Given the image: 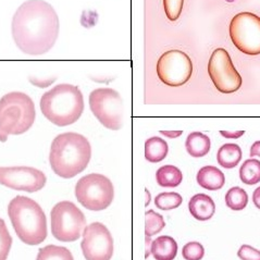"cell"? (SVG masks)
<instances>
[{
	"label": "cell",
	"mask_w": 260,
	"mask_h": 260,
	"mask_svg": "<svg viewBox=\"0 0 260 260\" xmlns=\"http://www.w3.org/2000/svg\"><path fill=\"white\" fill-rule=\"evenodd\" d=\"M60 22L53 7L44 0H27L15 11L12 37L18 48L28 56H42L55 46Z\"/></svg>",
	"instance_id": "obj_1"
},
{
	"label": "cell",
	"mask_w": 260,
	"mask_h": 260,
	"mask_svg": "<svg viewBox=\"0 0 260 260\" xmlns=\"http://www.w3.org/2000/svg\"><path fill=\"white\" fill-rule=\"evenodd\" d=\"M91 158V146L82 134H59L51 143L49 162L52 171L62 179H72L86 169Z\"/></svg>",
	"instance_id": "obj_2"
},
{
	"label": "cell",
	"mask_w": 260,
	"mask_h": 260,
	"mask_svg": "<svg viewBox=\"0 0 260 260\" xmlns=\"http://www.w3.org/2000/svg\"><path fill=\"white\" fill-rule=\"evenodd\" d=\"M8 216L18 238L26 245H38L47 238V218L32 198L15 196L8 205Z\"/></svg>",
	"instance_id": "obj_3"
},
{
	"label": "cell",
	"mask_w": 260,
	"mask_h": 260,
	"mask_svg": "<svg viewBox=\"0 0 260 260\" xmlns=\"http://www.w3.org/2000/svg\"><path fill=\"white\" fill-rule=\"evenodd\" d=\"M44 117L57 126L75 123L84 111V97L81 89L72 84H59L41 98Z\"/></svg>",
	"instance_id": "obj_4"
},
{
	"label": "cell",
	"mask_w": 260,
	"mask_h": 260,
	"mask_svg": "<svg viewBox=\"0 0 260 260\" xmlns=\"http://www.w3.org/2000/svg\"><path fill=\"white\" fill-rule=\"evenodd\" d=\"M36 110L33 99L22 91H11L0 98V142L10 135L26 133L33 126Z\"/></svg>",
	"instance_id": "obj_5"
},
{
	"label": "cell",
	"mask_w": 260,
	"mask_h": 260,
	"mask_svg": "<svg viewBox=\"0 0 260 260\" xmlns=\"http://www.w3.org/2000/svg\"><path fill=\"white\" fill-rule=\"evenodd\" d=\"M76 200L91 211H102L109 207L114 197L112 182L104 174L84 175L75 185Z\"/></svg>",
	"instance_id": "obj_6"
},
{
	"label": "cell",
	"mask_w": 260,
	"mask_h": 260,
	"mask_svg": "<svg viewBox=\"0 0 260 260\" xmlns=\"http://www.w3.org/2000/svg\"><path fill=\"white\" fill-rule=\"evenodd\" d=\"M51 233L56 240L70 243L78 241L86 226V218L74 203L62 201L50 212Z\"/></svg>",
	"instance_id": "obj_7"
},
{
	"label": "cell",
	"mask_w": 260,
	"mask_h": 260,
	"mask_svg": "<svg viewBox=\"0 0 260 260\" xmlns=\"http://www.w3.org/2000/svg\"><path fill=\"white\" fill-rule=\"evenodd\" d=\"M88 102L91 112L105 127L118 131L123 125V101L117 90L96 88L89 94Z\"/></svg>",
	"instance_id": "obj_8"
},
{
	"label": "cell",
	"mask_w": 260,
	"mask_h": 260,
	"mask_svg": "<svg viewBox=\"0 0 260 260\" xmlns=\"http://www.w3.org/2000/svg\"><path fill=\"white\" fill-rule=\"evenodd\" d=\"M230 37L241 52L260 55V18L251 12L236 14L230 23Z\"/></svg>",
	"instance_id": "obj_9"
},
{
	"label": "cell",
	"mask_w": 260,
	"mask_h": 260,
	"mask_svg": "<svg viewBox=\"0 0 260 260\" xmlns=\"http://www.w3.org/2000/svg\"><path fill=\"white\" fill-rule=\"evenodd\" d=\"M208 73L213 85L222 94L235 93L242 86V76L233 66L229 52L223 48H217L211 53Z\"/></svg>",
	"instance_id": "obj_10"
},
{
	"label": "cell",
	"mask_w": 260,
	"mask_h": 260,
	"mask_svg": "<svg viewBox=\"0 0 260 260\" xmlns=\"http://www.w3.org/2000/svg\"><path fill=\"white\" fill-rule=\"evenodd\" d=\"M193 73V63L185 52L169 50L162 53L157 62V74L164 84L180 87L186 84Z\"/></svg>",
	"instance_id": "obj_11"
},
{
	"label": "cell",
	"mask_w": 260,
	"mask_h": 260,
	"mask_svg": "<svg viewBox=\"0 0 260 260\" xmlns=\"http://www.w3.org/2000/svg\"><path fill=\"white\" fill-rule=\"evenodd\" d=\"M82 236L81 248L86 260H111L113 239L105 224L93 222L86 225Z\"/></svg>",
	"instance_id": "obj_12"
},
{
	"label": "cell",
	"mask_w": 260,
	"mask_h": 260,
	"mask_svg": "<svg viewBox=\"0 0 260 260\" xmlns=\"http://www.w3.org/2000/svg\"><path fill=\"white\" fill-rule=\"evenodd\" d=\"M46 174L33 167H0V184L27 193L40 192L46 185Z\"/></svg>",
	"instance_id": "obj_13"
},
{
	"label": "cell",
	"mask_w": 260,
	"mask_h": 260,
	"mask_svg": "<svg viewBox=\"0 0 260 260\" xmlns=\"http://www.w3.org/2000/svg\"><path fill=\"white\" fill-rule=\"evenodd\" d=\"M188 209L198 221H207L211 219L216 212V204L212 198L206 194L194 195L188 203Z\"/></svg>",
	"instance_id": "obj_14"
},
{
	"label": "cell",
	"mask_w": 260,
	"mask_h": 260,
	"mask_svg": "<svg viewBox=\"0 0 260 260\" xmlns=\"http://www.w3.org/2000/svg\"><path fill=\"white\" fill-rule=\"evenodd\" d=\"M197 183L208 190H219L225 184L224 173L215 166H205L196 175Z\"/></svg>",
	"instance_id": "obj_15"
},
{
	"label": "cell",
	"mask_w": 260,
	"mask_h": 260,
	"mask_svg": "<svg viewBox=\"0 0 260 260\" xmlns=\"http://www.w3.org/2000/svg\"><path fill=\"white\" fill-rule=\"evenodd\" d=\"M178 250V243L171 236L161 235L151 242L150 254L156 260H174Z\"/></svg>",
	"instance_id": "obj_16"
},
{
	"label": "cell",
	"mask_w": 260,
	"mask_h": 260,
	"mask_svg": "<svg viewBox=\"0 0 260 260\" xmlns=\"http://www.w3.org/2000/svg\"><path fill=\"white\" fill-rule=\"evenodd\" d=\"M211 147L210 139L202 132L190 133L185 141V148L189 156L202 158L209 152Z\"/></svg>",
	"instance_id": "obj_17"
},
{
	"label": "cell",
	"mask_w": 260,
	"mask_h": 260,
	"mask_svg": "<svg viewBox=\"0 0 260 260\" xmlns=\"http://www.w3.org/2000/svg\"><path fill=\"white\" fill-rule=\"evenodd\" d=\"M169 146L161 137L154 136L145 142V158L147 161L158 164L168 156Z\"/></svg>",
	"instance_id": "obj_18"
},
{
	"label": "cell",
	"mask_w": 260,
	"mask_h": 260,
	"mask_svg": "<svg viewBox=\"0 0 260 260\" xmlns=\"http://www.w3.org/2000/svg\"><path fill=\"white\" fill-rule=\"evenodd\" d=\"M217 160L221 167L233 169L242 160V149L238 144H224L218 150Z\"/></svg>",
	"instance_id": "obj_19"
},
{
	"label": "cell",
	"mask_w": 260,
	"mask_h": 260,
	"mask_svg": "<svg viewBox=\"0 0 260 260\" xmlns=\"http://www.w3.org/2000/svg\"><path fill=\"white\" fill-rule=\"evenodd\" d=\"M156 181L162 187H177L183 181V174L178 167L166 165L157 170Z\"/></svg>",
	"instance_id": "obj_20"
},
{
	"label": "cell",
	"mask_w": 260,
	"mask_h": 260,
	"mask_svg": "<svg viewBox=\"0 0 260 260\" xmlns=\"http://www.w3.org/2000/svg\"><path fill=\"white\" fill-rule=\"evenodd\" d=\"M240 179L246 185H255L260 182V161L255 158L247 159L240 168Z\"/></svg>",
	"instance_id": "obj_21"
},
{
	"label": "cell",
	"mask_w": 260,
	"mask_h": 260,
	"mask_svg": "<svg viewBox=\"0 0 260 260\" xmlns=\"http://www.w3.org/2000/svg\"><path fill=\"white\" fill-rule=\"evenodd\" d=\"M225 204L230 209L234 211H241L245 209L248 205V194L244 188L234 186L226 192Z\"/></svg>",
	"instance_id": "obj_22"
},
{
	"label": "cell",
	"mask_w": 260,
	"mask_h": 260,
	"mask_svg": "<svg viewBox=\"0 0 260 260\" xmlns=\"http://www.w3.org/2000/svg\"><path fill=\"white\" fill-rule=\"evenodd\" d=\"M36 260H74V258L67 247L47 245L38 249Z\"/></svg>",
	"instance_id": "obj_23"
},
{
	"label": "cell",
	"mask_w": 260,
	"mask_h": 260,
	"mask_svg": "<svg viewBox=\"0 0 260 260\" xmlns=\"http://www.w3.org/2000/svg\"><path fill=\"white\" fill-rule=\"evenodd\" d=\"M166 222L164 217L154 210H148L145 213V235H156L164 230Z\"/></svg>",
	"instance_id": "obj_24"
},
{
	"label": "cell",
	"mask_w": 260,
	"mask_h": 260,
	"mask_svg": "<svg viewBox=\"0 0 260 260\" xmlns=\"http://www.w3.org/2000/svg\"><path fill=\"white\" fill-rule=\"evenodd\" d=\"M183 203V198L179 193L164 192L160 193L155 198V205L158 209L172 210L180 207Z\"/></svg>",
	"instance_id": "obj_25"
},
{
	"label": "cell",
	"mask_w": 260,
	"mask_h": 260,
	"mask_svg": "<svg viewBox=\"0 0 260 260\" xmlns=\"http://www.w3.org/2000/svg\"><path fill=\"white\" fill-rule=\"evenodd\" d=\"M12 236L8 230L5 220L0 218V260H7L12 246Z\"/></svg>",
	"instance_id": "obj_26"
},
{
	"label": "cell",
	"mask_w": 260,
	"mask_h": 260,
	"mask_svg": "<svg viewBox=\"0 0 260 260\" xmlns=\"http://www.w3.org/2000/svg\"><path fill=\"white\" fill-rule=\"evenodd\" d=\"M182 255L185 260H202L205 256V248L201 243L189 242L183 246Z\"/></svg>",
	"instance_id": "obj_27"
},
{
	"label": "cell",
	"mask_w": 260,
	"mask_h": 260,
	"mask_svg": "<svg viewBox=\"0 0 260 260\" xmlns=\"http://www.w3.org/2000/svg\"><path fill=\"white\" fill-rule=\"evenodd\" d=\"M184 0H164V8L167 18L170 21H177L182 12Z\"/></svg>",
	"instance_id": "obj_28"
},
{
	"label": "cell",
	"mask_w": 260,
	"mask_h": 260,
	"mask_svg": "<svg viewBox=\"0 0 260 260\" xmlns=\"http://www.w3.org/2000/svg\"><path fill=\"white\" fill-rule=\"evenodd\" d=\"M238 256L242 260H260V250L247 245V244H244L239 249Z\"/></svg>",
	"instance_id": "obj_29"
},
{
	"label": "cell",
	"mask_w": 260,
	"mask_h": 260,
	"mask_svg": "<svg viewBox=\"0 0 260 260\" xmlns=\"http://www.w3.org/2000/svg\"><path fill=\"white\" fill-rule=\"evenodd\" d=\"M220 134L228 140H238L240 137H242L244 134H245V131H220Z\"/></svg>",
	"instance_id": "obj_30"
},
{
	"label": "cell",
	"mask_w": 260,
	"mask_h": 260,
	"mask_svg": "<svg viewBox=\"0 0 260 260\" xmlns=\"http://www.w3.org/2000/svg\"><path fill=\"white\" fill-rule=\"evenodd\" d=\"M250 157H260V141L255 142L250 147Z\"/></svg>",
	"instance_id": "obj_31"
},
{
	"label": "cell",
	"mask_w": 260,
	"mask_h": 260,
	"mask_svg": "<svg viewBox=\"0 0 260 260\" xmlns=\"http://www.w3.org/2000/svg\"><path fill=\"white\" fill-rule=\"evenodd\" d=\"M56 79H51V80H47V81H42V80H30V82H32L34 85H37L38 87L41 88H44V87H47L49 84H51L52 82H55Z\"/></svg>",
	"instance_id": "obj_32"
},
{
	"label": "cell",
	"mask_w": 260,
	"mask_h": 260,
	"mask_svg": "<svg viewBox=\"0 0 260 260\" xmlns=\"http://www.w3.org/2000/svg\"><path fill=\"white\" fill-rule=\"evenodd\" d=\"M164 136L169 137V139H177L183 134V131H160Z\"/></svg>",
	"instance_id": "obj_33"
},
{
	"label": "cell",
	"mask_w": 260,
	"mask_h": 260,
	"mask_svg": "<svg viewBox=\"0 0 260 260\" xmlns=\"http://www.w3.org/2000/svg\"><path fill=\"white\" fill-rule=\"evenodd\" d=\"M253 202H254V205L256 206V207H257L258 209H260V186L257 187V188L254 190Z\"/></svg>",
	"instance_id": "obj_34"
},
{
	"label": "cell",
	"mask_w": 260,
	"mask_h": 260,
	"mask_svg": "<svg viewBox=\"0 0 260 260\" xmlns=\"http://www.w3.org/2000/svg\"><path fill=\"white\" fill-rule=\"evenodd\" d=\"M151 239H150V236H146V238H145V243H146V254H145V258H148V256L150 255V247H151Z\"/></svg>",
	"instance_id": "obj_35"
},
{
	"label": "cell",
	"mask_w": 260,
	"mask_h": 260,
	"mask_svg": "<svg viewBox=\"0 0 260 260\" xmlns=\"http://www.w3.org/2000/svg\"><path fill=\"white\" fill-rule=\"evenodd\" d=\"M145 195H146V202H145V206H146V207H147V206L149 205V203H150V201H151V196H150V192H149V190L146 188V189H145Z\"/></svg>",
	"instance_id": "obj_36"
}]
</instances>
